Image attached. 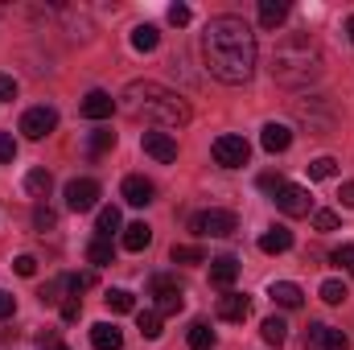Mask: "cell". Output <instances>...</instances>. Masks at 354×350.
<instances>
[{
    "instance_id": "cell-24",
    "label": "cell",
    "mask_w": 354,
    "mask_h": 350,
    "mask_svg": "<svg viewBox=\"0 0 354 350\" xmlns=\"http://www.w3.org/2000/svg\"><path fill=\"white\" fill-rule=\"evenodd\" d=\"M103 301H107V309H111V313H132V309H136V297H132L128 288H107V297H103Z\"/></svg>"
},
{
    "instance_id": "cell-10",
    "label": "cell",
    "mask_w": 354,
    "mask_h": 350,
    "mask_svg": "<svg viewBox=\"0 0 354 350\" xmlns=\"http://www.w3.org/2000/svg\"><path fill=\"white\" fill-rule=\"evenodd\" d=\"M99 202V181H91V177H75L71 185H66V210H75V214H83Z\"/></svg>"
},
{
    "instance_id": "cell-36",
    "label": "cell",
    "mask_w": 354,
    "mask_h": 350,
    "mask_svg": "<svg viewBox=\"0 0 354 350\" xmlns=\"http://www.w3.org/2000/svg\"><path fill=\"white\" fill-rule=\"evenodd\" d=\"M330 260L338 264V268H346V272L354 276V243H342V248H334V256H330Z\"/></svg>"
},
{
    "instance_id": "cell-23",
    "label": "cell",
    "mask_w": 354,
    "mask_h": 350,
    "mask_svg": "<svg viewBox=\"0 0 354 350\" xmlns=\"http://www.w3.org/2000/svg\"><path fill=\"white\" fill-rule=\"evenodd\" d=\"M260 334H264L268 347H284V342H288V326H284V317H264Z\"/></svg>"
},
{
    "instance_id": "cell-11",
    "label": "cell",
    "mask_w": 354,
    "mask_h": 350,
    "mask_svg": "<svg viewBox=\"0 0 354 350\" xmlns=\"http://www.w3.org/2000/svg\"><path fill=\"white\" fill-rule=\"evenodd\" d=\"M120 194H124V202H128V206H149V202L157 198V185H153L149 177L132 174V177H124V185H120Z\"/></svg>"
},
{
    "instance_id": "cell-14",
    "label": "cell",
    "mask_w": 354,
    "mask_h": 350,
    "mask_svg": "<svg viewBox=\"0 0 354 350\" xmlns=\"http://www.w3.org/2000/svg\"><path fill=\"white\" fill-rule=\"evenodd\" d=\"M235 280H239V260H235V256H218V260H210V284H214V288L231 293Z\"/></svg>"
},
{
    "instance_id": "cell-48",
    "label": "cell",
    "mask_w": 354,
    "mask_h": 350,
    "mask_svg": "<svg viewBox=\"0 0 354 350\" xmlns=\"http://www.w3.org/2000/svg\"><path fill=\"white\" fill-rule=\"evenodd\" d=\"M54 350H58V347H54Z\"/></svg>"
},
{
    "instance_id": "cell-28",
    "label": "cell",
    "mask_w": 354,
    "mask_h": 350,
    "mask_svg": "<svg viewBox=\"0 0 354 350\" xmlns=\"http://www.w3.org/2000/svg\"><path fill=\"white\" fill-rule=\"evenodd\" d=\"M50 185H54V177L46 174V169H29V174H25V190H29V194H37V198H46V194H50Z\"/></svg>"
},
{
    "instance_id": "cell-32",
    "label": "cell",
    "mask_w": 354,
    "mask_h": 350,
    "mask_svg": "<svg viewBox=\"0 0 354 350\" xmlns=\"http://www.w3.org/2000/svg\"><path fill=\"white\" fill-rule=\"evenodd\" d=\"M111 145H115V132H107V128L91 132V157H103V153H107Z\"/></svg>"
},
{
    "instance_id": "cell-34",
    "label": "cell",
    "mask_w": 354,
    "mask_h": 350,
    "mask_svg": "<svg viewBox=\"0 0 354 350\" xmlns=\"http://www.w3.org/2000/svg\"><path fill=\"white\" fill-rule=\"evenodd\" d=\"M87 260L95 264V268H103V264H111V243L107 239H95L87 248Z\"/></svg>"
},
{
    "instance_id": "cell-25",
    "label": "cell",
    "mask_w": 354,
    "mask_h": 350,
    "mask_svg": "<svg viewBox=\"0 0 354 350\" xmlns=\"http://www.w3.org/2000/svg\"><path fill=\"white\" fill-rule=\"evenodd\" d=\"M95 231H99V239H111V231H120V210L115 206H103L99 219H95Z\"/></svg>"
},
{
    "instance_id": "cell-17",
    "label": "cell",
    "mask_w": 354,
    "mask_h": 350,
    "mask_svg": "<svg viewBox=\"0 0 354 350\" xmlns=\"http://www.w3.org/2000/svg\"><path fill=\"white\" fill-rule=\"evenodd\" d=\"M260 145H264L268 153H284L288 145H292V128L288 124H264V132H260Z\"/></svg>"
},
{
    "instance_id": "cell-30",
    "label": "cell",
    "mask_w": 354,
    "mask_h": 350,
    "mask_svg": "<svg viewBox=\"0 0 354 350\" xmlns=\"http://www.w3.org/2000/svg\"><path fill=\"white\" fill-rule=\"evenodd\" d=\"M317 350H351V338H346L342 330L326 326V330H322V342H317Z\"/></svg>"
},
{
    "instance_id": "cell-3",
    "label": "cell",
    "mask_w": 354,
    "mask_h": 350,
    "mask_svg": "<svg viewBox=\"0 0 354 350\" xmlns=\"http://www.w3.org/2000/svg\"><path fill=\"white\" fill-rule=\"evenodd\" d=\"M322 50H317V42H309V37H284L280 46H276V54H272V79L280 83V87H309V83H317L322 79Z\"/></svg>"
},
{
    "instance_id": "cell-8",
    "label": "cell",
    "mask_w": 354,
    "mask_h": 350,
    "mask_svg": "<svg viewBox=\"0 0 354 350\" xmlns=\"http://www.w3.org/2000/svg\"><path fill=\"white\" fill-rule=\"evenodd\" d=\"M54 128H58V111L46 107V103H41V107H29V111L21 116V132H25L29 140H46Z\"/></svg>"
},
{
    "instance_id": "cell-45",
    "label": "cell",
    "mask_w": 354,
    "mask_h": 350,
    "mask_svg": "<svg viewBox=\"0 0 354 350\" xmlns=\"http://www.w3.org/2000/svg\"><path fill=\"white\" fill-rule=\"evenodd\" d=\"M338 198H342V206H354V181L342 185V194H338Z\"/></svg>"
},
{
    "instance_id": "cell-33",
    "label": "cell",
    "mask_w": 354,
    "mask_h": 350,
    "mask_svg": "<svg viewBox=\"0 0 354 350\" xmlns=\"http://www.w3.org/2000/svg\"><path fill=\"white\" fill-rule=\"evenodd\" d=\"M322 301H326V305H342V301H346V284H342V280H326V284H322Z\"/></svg>"
},
{
    "instance_id": "cell-26",
    "label": "cell",
    "mask_w": 354,
    "mask_h": 350,
    "mask_svg": "<svg viewBox=\"0 0 354 350\" xmlns=\"http://www.w3.org/2000/svg\"><path fill=\"white\" fill-rule=\"evenodd\" d=\"M189 350H214V330L206 322H194L189 326Z\"/></svg>"
},
{
    "instance_id": "cell-15",
    "label": "cell",
    "mask_w": 354,
    "mask_h": 350,
    "mask_svg": "<svg viewBox=\"0 0 354 350\" xmlns=\"http://www.w3.org/2000/svg\"><path fill=\"white\" fill-rule=\"evenodd\" d=\"M268 297L280 305V309H301V301H305V293H301V284H292V280H272V288H268Z\"/></svg>"
},
{
    "instance_id": "cell-12",
    "label": "cell",
    "mask_w": 354,
    "mask_h": 350,
    "mask_svg": "<svg viewBox=\"0 0 354 350\" xmlns=\"http://www.w3.org/2000/svg\"><path fill=\"white\" fill-rule=\"evenodd\" d=\"M214 313H218L223 322H248L252 301H248L243 293H223V297H218V305H214Z\"/></svg>"
},
{
    "instance_id": "cell-4",
    "label": "cell",
    "mask_w": 354,
    "mask_h": 350,
    "mask_svg": "<svg viewBox=\"0 0 354 350\" xmlns=\"http://www.w3.org/2000/svg\"><path fill=\"white\" fill-rule=\"evenodd\" d=\"M292 116H297L301 124H309L313 136H326V132L334 128V111H330V103H326L322 95H313V99H309V95L297 99V103H292Z\"/></svg>"
},
{
    "instance_id": "cell-19",
    "label": "cell",
    "mask_w": 354,
    "mask_h": 350,
    "mask_svg": "<svg viewBox=\"0 0 354 350\" xmlns=\"http://www.w3.org/2000/svg\"><path fill=\"white\" fill-rule=\"evenodd\" d=\"M111 111H115V99L107 91H91L87 99H83V116L87 120H107Z\"/></svg>"
},
{
    "instance_id": "cell-40",
    "label": "cell",
    "mask_w": 354,
    "mask_h": 350,
    "mask_svg": "<svg viewBox=\"0 0 354 350\" xmlns=\"http://www.w3.org/2000/svg\"><path fill=\"white\" fill-rule=\"evenodd\" d=\"M12 268H17V276H33V272H37V260H33V256H17Z\"/></svg>"
},
{
    "instance_id": "cell-16",
    "label": "cell",
    "mask_w": 354,
    "mask_h": 350,
    "mask_svg": "<svg viewBox=\"0 0 354 350\" xmlns=\"http://www.w3.org/2000/svg\"><path fill=\"white\" fill-rule=\"evenodd\" d=\"M91 347L95 350H120L124 347L120 326H115V322H95V326H91Z\"/></svg>"
},
{
    "instance_id": "cell-41",
    "label": "cell",
    "mask_w": 354,
    "mask_h": 350,
    "mask_svg": "<svg viewBox=\"0 0 354 350\" xmlns=\"http://www.w3.org/2000/svg\"><path fill=\"white\" fill-rule=\"evenodd\" d=\"M17 157V140L8 132H0V161H12Z\"/></svg>"
},
{
    "instance_id": "cell-31",
    "label": "cell",
    "mask_w": 354,
    "mask_h": 350,
    "mask_svg": "<svg viewBox=\"0 0 354 350\" xmlns=\"http://www.w3.org/2000/svg\"><path fill=\"white\" fill-rule=\"evenodd\" d=\"M174 264H206V252L194 243H177L174 248Z\"/></svg>"
},
{
    "instance_id": "cell-20",
    "label": "cell",
    "mask_w": 354,
    "mask_h": 350,
    "mask_svg": "<svg viewBox=\"0 0 354 350\" xmlns=\"http://www.w3.org/2000/svg\"><path fill=\"white\" fill-rule=\"evenodd\" d=\"M288 21V0H260V25L264 29H280Z\"/></svg>"
},
{
    "instance_id": "cell-46",
    "label": "cell",
    "mask_w": 354,
    "mask_h": 350,
    "mask_svg": "<svg viewBox=\"0 0 354 350\" xmlns=\"http://www.w3.org/2000/svg\"><path fill=\"white\" fill-rule=\"evenodd\" d=\"M346 37H351V42H354V17H351V21H346Z\"/></svg>"
},
{
    "instance_id": "cell-27",
    "label": "cell",
    "mask_w": 354,
    "mask_h": 350,
    "mask_svg": "<svg viewBox=\"0 0 354 350\" xmlns=\"http://www.w3.org/2000/svg\"><path fill=\"white\" fill-rule=\"evenodd\" d=\"M136 326H140L145 338H161V313L157 309H140L136 313Z\"/></svg>"
},
{
    "instance_id": "cell-38",
    "label": "cell",
    "mask_w": 354,
    "mask_h": 350,
    "mask_svg": "<svg viewBox=\"0 0 354 350\" xmlns=\"http://www.w3.org/2000/svg\"><path fill=\"white\" fill-rule=\"evenodd\" d=\"M189 17H194V12H189V4H169V21H174L177 29H181V25H189Z\"/></svg>"
},
{
    "instance_id": "cell-37",
    "label": "cell",
    "mask_w": 354,
    "mask_h": 350,
    "mask_svg": "<svg viewBox=\"0 0 354 350\" xmlns=\"http://www.w3.org/2000/svg\"><path fill=\"white\" fill-rule=\"evenodd\" d=\"M313 227H317V231H338V214H334V210H317V214H313Z\"/></svg>"
},
{
    "instance_id": "cell-5",
    "label": "cell",
    "mask_w": 354,
    "mask_h": 350,
    "mask_svg": "<svg viewBox=\"0 0 354 350\" xmlns=\"http://www.w3.org/2000/svg\"><path fill=\"white\" fill-rule=\"evenodd\" d=\"M189 227H194V235H210V239H227V235H235V231H239V219H235L231 210H198Z\"/></svg>"
},
{
    "instance_id": "cell-6",
    "label": "cell",
    "mask_w": 354,
    "mask_h": 350,
    "mask_svg": "<svg viewBox=\"0 0 354 350\" xmlns=\"http://www.w3.org/2000/svg\"><path fill=\"white\" fill-rule=\"evenodd\" d=\"M210 153H214V161H218L223 169H243L248 157H252V145H248L243 136H218V140L210 145Z\"/></svg>"
},
{
    "instance_id": "cell-18",
    "label": "cell",
    "mask_w": 354,
    "mask_h": 350,
    "mask_svg": "<svg viewBox=\"0 0 354 350\" xmlns=\"http://www.w3.org/2000/svg\"><path fill=\"white\" fill-rule=\"evenodd\" d=\"M292 248V231L288 227H268L264 235H260V252L264 256H280V252H288Z\"/></svg>"
},
{
    "instance_id": "cell-47",
    "label": "cell",
    "mask_w": 354,
    "mask_h": 350,
    "mask_svg": "<svg viewBox=\"0 0 354 350\" xmlns=\"http://www.w3.org/2000/svg\"><path fill=\"white\" fill-rule=\"evenodd\" d=\"M58 350H66V347H58Z\"/></svg>"
},
{
    "instance_id": "cell-43",
    "label": "cell",
    "mask_w": 354,
    "mask_h": 350,
    "mask_svg": "<svg viewBox=\"0 0 354 350\" xmlns=\"http://www.w3.org/2000/svg\"><path fill=\"white\" fill-rule=\"evenodd\" d=\"M12 309H17V297H12V293H0V322L12 317Z\"/></svg>"
},
{
    "instance_id": "cell-29",
    "label": "cell",
    "mask_w": 354,
    "mask_h": 350,
    "mask_svg": "<svg viewBox=\"0 0 354 350\" xmlns=\"http://www.w3.org/2000/svg\"><path fill=\"white\" fill-rule=\"evenodd\" d=\"M309 177H313V181H330V177H338V161H334V157H317V161H309Z\"/></svg>"
},
{
    "instance_id": "cell-42",
    "label": "cell",
    "mask_w": 354,
    "mask_h": 350,
    "mask_svg": "<svg viewBox=\"0 0 354 350\" xmlns=\"http://www.w3.org/2000/svg\"><path fill=\"white\" fill-rule=\"evenodd\" d=\"M0 99H17V79L12 75H0Z\"/></svg>"
},
{
    "instance_id": "cell-13",
    "label": "cell",
    "mask_w": 354,
    "mask_h": 350,
    "mask_svg": "<svg viewBox=\"0 0 354 350\" xmlns=\"http://www.w3.org/2000/svg\"><path fill=\"white\" fill-rule=\"evenodd\" d=\"M145 153L153 157V161H177V140L169 132H145Z\"/></svg>"
},
{
    "instance_id": "cell-2",
    "label": "cell",
    "mask_w": 354,
    "mask_h": 350,
    "mask_svg": "<svg viewBox=\"0 0 354 350\" xmlns=\"http://www.w3.org/2000/svg\"><path fill=\"white\" fill-rule=\"evenodd\" d=\"M120 99H124V103H120L124 116H132V120H153V124H161V128H185V124H189V103H185L177 91L161 87V83H153V79L128 83Z\"/></svg>"
},
{
    "instance_id": "cell-35",
    "label": "cell",
    "mask_w": 354,
    "mask_h": 350,
    "mask_svg": "<svg viewBox=\"0 0 354 350\" xmlns=\"http://www.w3.org/2000/svg\"><path fill=\"white\" fill-rule=\"evenodd\" d=\"M54 223H58V214L50 206H33V227L37 231H54Z\"/></svg>"
},
{
    "instance_id": "cell-22",
    "label": "cell",
    "mask_w": 354,
    "mask_h": 350,
    "mask_svg": "<svg viewBox=\"0 0 354 350\" xmlns=\"http://www.w3.org/2000/svg\"><path fill=\"white\" fill-rule=\"evenodd\" d=\"M157 42H161L157 25H136V29H132V50H140V54H153V50H157Z\"/></svg>"
},
{
    "instance_id": "cell-21",
    "label": "cell",
    "mask_w": 354,
    "mask_h": 350,
    "mask_svg": "<svg viewBox=\"0 0 354 350\" xmlns=\"http://www.w3.org/2000/svg\"><path fill=\"white\" fill-rule=\"evenodd\" d=\"M149 243H153V227L149 223H128L124 227V248L128 252H145Z\"/></svg>"
},
{
    "instance_id": "cell-9",
    "label": "cell",
    "mask_w": 354,
    "mask_h": 350,
    "mask_svg": "<svg viewBox=\"0 0 354 350\" xmlns=\"http://www.w3.org/2000/svg\"><path fill=\"white\" fill-rule=\"evenodd\" d=\"M276 206L288 214V219H305L309 210H313V198H309V190L305 185H280V194H276Z\"/></svg>"
},
{
    "instance_id": "cell-39",
    "label": "cell",
    "mask_w": 354,
    "mask_h": 350,
    "mask_svg": "<svg viewBox=\"0 0 354 350\" xmlns=\"http://www.w3.org/2000/svg\"><path fill=\"white\" fill-rule=\"evenodd\" d=\"M260 190H268V194H280V185H284V177L280 174H260V181H256Z\"/></svg>"
},
{
    "instance_id": "cell-1",
    "label": "cell",
    "mask_w": 354,
    "mask_h": 350,
    "mask_svg": "<svg viewBox=\"0 0 354 350\" xmlns=\"http://www.w3.org/2000/svg\"><path fill=\"white\" fill-rule=\"evenodd\" d=\"M202 58L206 71L227 83V87H243L256 75V33L243 17H210L206 33H202Z\"/></svg>"
},
{
    "instance_id": "cell-44",
    "label": "cell",
    "mask_w": 354,
    "mask_h": 350,
    "mask_svg": "<svg viewBox=\"0 0 354 350\" xmlns=\"http://www.w3.org/2000/svg\"><path fill=\"white\" fill-rule=\"evenodd\" d=\"M62 317L75 322V317H79V301H66V305H62Z\"/></svg>"
},
{
    "instance_id": "cell-7",
    "label": "cell",
    "mask_w": 354,
    "mask_h": 350,
    "mask_svg": "<svg viewBox=\"0 0 354 350\" xmlns=\"http://www.w3.org/2000/svg\"><path fill=\"white\" fill-rule=\"evenodd\" d=\"M149 288H153V297H157V313H161V317H169V313H181V309H185V293H181L177 280H169V276H153Z\"/></svg>"
}]
</instances>
